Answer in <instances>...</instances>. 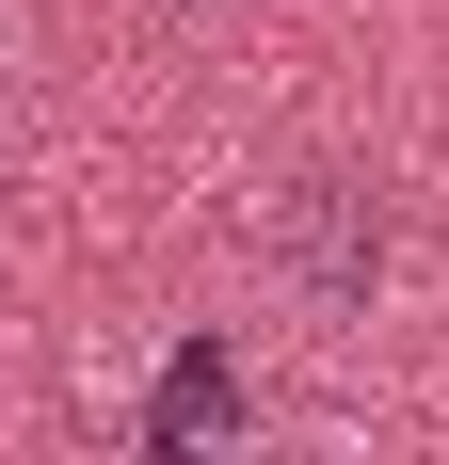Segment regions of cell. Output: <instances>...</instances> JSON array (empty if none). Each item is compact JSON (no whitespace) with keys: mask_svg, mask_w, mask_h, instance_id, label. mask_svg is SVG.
Masks as SVG:
<instances>
[{"mask_svg":"<svg viewBox=\"0 0 449 465\" xmlns=\"http://www.w3.org/2000/svg\"><path fill=\"white\" fill-rule=\"evenodd\" d=\"M273 257H289L321 305H369V289H385V177H354V161H305V177L273 193Z\"/></svg>","mask_w":449,"mask_h":465,"instance_id":"1","label":"cell"},{"mask_svg":"<svg viewBox=\"0 0 449 465\" xmlns=\"http://www.w3.org/2000/svg\"><path fill=\"white\" fill-rule=\"evenodd\" d=\"M0 64H16V0H0Z\"/></svg>","mask_w":449,"mask_h":465,"instance_id":"2","label":"cell"}]
</instances>
